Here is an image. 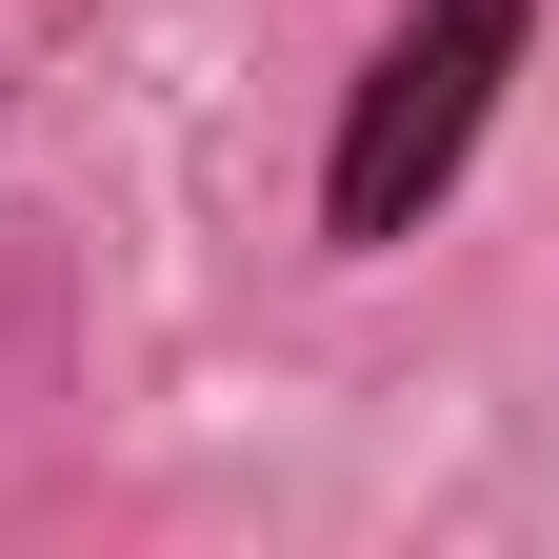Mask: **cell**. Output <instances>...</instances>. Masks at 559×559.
Returning <instances> with one entry per match:
<instances>
[{"instance_id":"obj_1","label":"cell","mask_w":559,"mask_h":559,"mask_svg":"<svg viewBox=\"0 0 559 559\" xmlns=\"http://www.w3.org/2000/svg\"><path fill=\"white\" fill-rule=\"evenodd\" d=\"M539 60V0H400L380 21V60H360V100H340V160H320V240L340 260H380V240H419L460 200V160H479V120H500V81Z\"/></svg>"}]
</instances>
